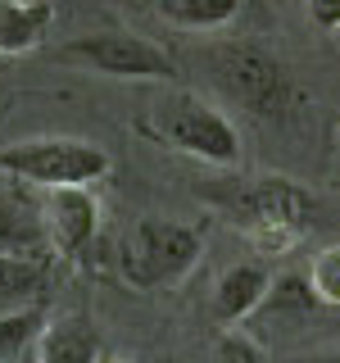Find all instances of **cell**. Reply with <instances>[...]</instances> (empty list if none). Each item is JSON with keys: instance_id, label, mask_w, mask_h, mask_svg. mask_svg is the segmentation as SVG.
Masks as SVG:
<instances>
[{"instance_id": "14", "label": "cell", "mask_w": 340, "mask_h": 363, "mask_svg": "<svg viewBox=\"0 0 340 363\" xmlns=\"http://www.w3.org/2000/svg\"><path fill=\"white\" fill-rule=\"evenodd\" d=\"M268 300L277 304V309H313V304H317V291H313L309 277H300V272H281V277H272Z\"/></svg>"}, {"instance_id": "6", "label": "cell", "mask_w": 340, "mask_h": 363, "mask_svg": "<svg viewBox=\"0 0 340 363\" xmlns=\"http://www.w3.org/2000/svg\"><path fill=\"white\" fill-rule=\"evenodd\" d=\"M213 73L227 86V96L241 100L254 118H281L295 100L290 73L281 60H272L264 45H218Z\"/></svg>"}, {"instance_id": "7", "label": "cell", "mask_w": 340, "mask_h": 363, "mask_svg": "<svg viewBox=\"0 0 340 363\" xmlns=\"http://www.w3.org/2000/svg\"><path fill=\"white\" fill-rule=\"evenodd\" d=\"M37 223H41L55 255L73 259L100 232V200L91 196V186H50V191H41V218Z\"/></svg>"}, {"instance_id": "13", "label": "cell", "mask_w": 340, "mask_h": 363, "mask_svg": "<svg viewBox=\"0 0 340 363\" xmlns=\"http://www.w3.org/2000/svg\"><path fill=\"white\" fill-rule=\"evenodd\" d=\"M309 281H313V291H317V304H336V309H340V241L313 255Z\"/></svg>"}, {"instance_id": "18", "label": "cell", "mask_w": 340, "mask_h": 363, "mask_svg": "<svg viewBox=\"0 0 340 363\" xmlns=\"http://www.w3.org/2000/svg\"><path fill=\"white\" fill-rule=\"evenodd\" d=\"M18 363H41V359H18Z\"/></svg>"}, {"instance_id": "17", "label": "cell", "mask_w": 340, "mask_h": 363, "mask_svg": "<svg viewBox=\"0 0 340 363\" xmlns=\"http://www.w3.org/2000/svg\"><path fill=\"white\" fill-rule=\"evenodd\" d=\"M309 363H340V350H322V354H313Z\"/></svg>"}, {"instance_id": "15", "label": "cell", "mask_w": 340, "mask_h": 363, "mask_svg": "<svg viewBox=\"0 0 340 363\" xmlns=\"http://www.w3.org/2000/svg\"><path fill=\"white\" fill-rule=\"evenodd\" d=\"M209 363H268V359L245 332H222L209 350Z\"/></svg>"}, {"instance_id": "16", "label": "cell", "mask_w": 340, "mask_h": 363, "mask_svg": "<svg viewBox=\"0 0 340 363\" xmlns=\"http://www.w3.org/2000/svg\"><path fill=\"white\" fill-rule=\"evenodd\" d=\"M304 5L317 32H340V0H304Z\"/></svg>"}, {"instance_id": "3", "label": "cell", "mask_w": 340, "mask_h": 363, "mask_svg": "<svg viewBox=\"0 0 340 363\" xmlns=\"http://www.w3.org/2000/svg\"><path fill=\"white\" fill-rule=\"evenodd\" d=\"M0 173L9 182H28L37 191L50 186H96L109 173V155L82 136H37L0 150Z\"/></svg>"}, {"instance_id": "9", "label": "cell", "mask_w": 340, "mask_h": 363, "mask_svg": "<svg viewBox=\"0 0 340 363\" xmlns=\"http://www.w3.org/2000/svg\"><path fill=\"white\" fill-rule=\"evenodd\" d=\"M55 28L50 0H0V55L37 50Z\"/></svg>"}, {"instance_id": "5", "label": "cell", "mask_w": 340, "mask_h": 363, "mask_svg": "<svg viewBox=\"0 0 340 363\" xmlns=\"http://www.w3.org/2000/svg\"><path fill=\"white\" fill-rule=\"evenodd\" d=\"M60 60L86 68L100 77H123V82H173L177 64L168 50H159L154 41L136 37V32H86V37L64 41Z\"/></svg>"}, {"instance_id": "8", "label": "cell", "mask_w": 340, "mask_h": 363, "mask_svg": "<svg viewBox=\"0 0 340 363\" xmlns=\"http://www.w3.org/2000/svg\"><path fill=\"white\" fill-rule=\"evenodd\" d=\"M272 291V272L259 264V259H245V264H232L213 286V318L218 323H241L268 300Z\"/></svg>"}, {"instance_id": "4", "label": "cell", "mask_w": 340, "mask_h": 363, "mask_svg": "<svg viewBox=\"0 0 340 363\" xmlns=\"http://www.w3.org/2000/svg\"><path fill=\"white\" fill-rule=\"evenodd\" d=\"M200 250H204L200 227L173 218H141L123 245V277L136 291H159L168 281L186 277L200 264Z\"/></svg>"}, {"instance_id": "1", "label": "cell", "mask_w": 340, "mask_h": 363, "mask_svg": "<svg viewBox=\"0 0 340 363\" xmlns=\"http://www.w3.org/2000/svg\"><path fill=\"white\" fill-rule=\"evenodd\" d=\"M227 218L245 232L259 255H286L317 218V200L290 177H249L222 200Z\"/></svg>"}, {"instance_id": "12", "label": "cell", "mask_w": 340, "mask_h": 363, "mask_svg": "<svg viewBox=\"0 0 340 363\" xmlns=\"http://www.w3.org/2000/svg\"><path fill=\"white\" fill-rule=\"evenodd\" d=\"M159 18L173 23L181 32H218L227 23H236L241 0H159Z\"/></svg>"}, {"instance_id": "10", "label": "cell", "mask_w": 340, "mask_h": 363, "mask_svg": "<svg viewBox=\"0 0 340 363\" xmlns=\"http://www.w3.org/2000/svg\"><path fill=\"white\" fill-rule=\"evenodd\" d=\"M41 363H100V336L82 313H68L45 323L41 345H37Z\"/></svg>"}, {"instance_id": "2", "label": "cell", "mask_w": 340, "mask_h": 363, "mask_svg": "<svg viewBox=\"0 0 340 363\" xmlns=\"http://www.w3.org/2000/svg\"><path fill=\"white\" fill-rule=\"evenodd\" d=\"M150 136L177 155L200 159V164L232 168L241 159V132H236V123L222 109H213L204 96H196V91H173L154 109Z\"/></svg>"}, {"instance_id": "11", "label": "cell", "mask_w": 340, "mask_h": 363, "mask_svg": "<svg viewBox=\"0 0 340 363\" xmlns=\"http://www.w3.org/2000/svg\"><path fill=\"white\" fill-rule=\"evenodd\" d=\"M45 323L50 318H45L41 304H9V309H0V363L37 359Z\"/></svg>"}]
</instances>
